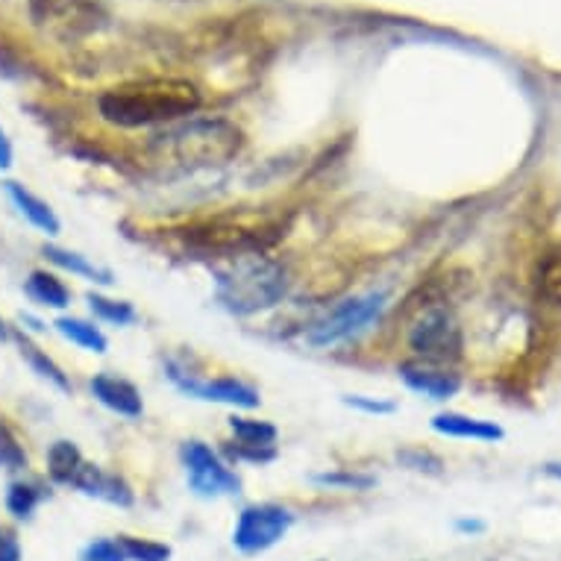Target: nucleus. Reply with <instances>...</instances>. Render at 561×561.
Wrapping results in <instances>:
<instances>
[{"instance_id": "f257e3e1", "label": "nucleus", "mask_w": 561, "mask_h": 561, "mask_svg": "<svg viewBox=\"0 0 561 561\" xmlns=\"http://www.w3.org/2000/svg\"><path fill=\"white\" fill-rule=\"evenodd\" d=\"M201 103L203 98L197 85L188 80L153 77V80H136V83L115 85L110 92H103L98 112L112 127L138 129L188 118L201 110Z\"/></svg>"}, {"instance_id": "f03ea898", "label": "nucleus", "mask_w": 561, "mask_h": 561, "mask_svg": "<svg viewBox=\"0 0 561 561\" xmlns=\"http://www.w3.org/2000/svg\"><path fill=\"white\" fill-rule=\"evenodd\" d=\"M244 133L230 121H188L183 127L159 133L150 141V150L162 162L176 168H213L239 157Z\"/></svg>"}, {"instance_id": "7ed1b4c3", "label": "nucleus", "mask_w": 561, "mask_h": 561, "mask_svg": "<svg viewBox=\"0 0 561 561\" xmlns=\"http://www.w3.org/2000/svg\"><path fill=\"white\" fill-rule=\"evenodd\" d=\"M288 295V271L271 259H244L218 274V300L232 314H256Z\"/></svg>"}, {"instance_id": "20e7f679", "label": "nucleus", "mask_w": 561, "mask_h": 561, "mask_svg": "<svg viewBox=\"0 0 561 561\" xmlns=\"http://www.w3.org/2000/svg\"><path fill=\"white\" fill-rule=\"evenodd\" d=\"M409 350L417 356V362L438 365V368H450L461 359L465 339H461V327L450 306L426 304L421 309V314L409 327Z\"/></svg>"}, {"instance_id": "39448f33", "label": "nucleus", "mask_w": 561, "mask_h": 561, "mask_svg": "<svg viewBox=\"0 0 561 561\" xmlns=\"http://www.w3.org/2000/svg\"><path fill=\"white\" fill-rule=\"evenodd\" d=\"M388 291H368V295H356L339 304L332 312H327L318 323L309 330V344L314 347H330L339 341H347L359 335L368 323H374L379 314L386 312Z\"/></svg>"}, {"instance_id": "423d86ee", "label": "nucleus", "mask_w": 561, "mask_h": 561, "mask_svg": "<svg viewBox=\"0 0 561 561\" xmlns=\"http://www.w3.org/2000/svg\"><path fill=\"white\" fill-rule=\"evenodd\" d=\"M180 456H183L188 488H192L197 497H232V494H239L241 491V479L236 477V470H232L209 444L192 438V442L183 444Z\"/></svg>"}, {"instance_id": "0eeeda50", "label": "nucleus", "mask_w": 561, "mask_h": 561, "mask_svg": "<svg viewBox=\"0 0 561 561\" xmlns=\"http://www.w3.org/2000/svg\"><path fill=\"white\" fill-rule=\"evenodd\" d=\"M165 374L183 394L194 397V400H203V403L230 405V409H241V412L259 409V403H262L256 388L239 377H197L192 370H185L183 365H176L174 359L165 362Z\"/></svg>"}, {"instance_id": "6e6552de", "label": "nucleus", "mask_w": 561, "mask_h": 561, "mask_svg": "<svg viewBox=\"0 0 561 561\" xmlns=\"http://www.w3.org/2000/svg\"><path fill=\"white\" fill-rule=\"evenodd\" d=\"M291 526H295L291 508L276 506V503H256V506L241 508L236 529H232V547L244 556H259L283 541Z\"/></svg>"}, {"instance_id": "1a4fd4ad", "label": "nucleus", "mask_w": 561, "mask_h": 561, "mask_svg": "<svg viewBox=\"0 0 561 561\" xmlns=\"http://www.w3.org/2000/svg\"><path fill=\"white\" fill-rule=\"evenodd\" d=\"M38 27L59 38H77L101 27L103 12L94 0H30Z\"/></svg>"}, {"instance_id": "9d476101", "label": "nucleus", "mask_w": 561, "mask_h": 561, "mask_svg": "<svg viewBox=\"0 0 561 561\" xmlns=\"http://www.w3.org/2000/svg\"><path fill=\"white\" fill-rule=\"evenodd\" d=\"M230 433L236 438V447H230V459L236 461H250V465H267V461L276 459V433L274 424L267 421H259V417H250V414H232Z\"/></svg>"}, {"instance_id": "9b49d317", "label": "nucleus", "mask_w": 561, "mask_h": 561, "mask_svg": "<svg viewBox=\"0 0 561 561\" xmlns=\"http://www.w3.org/2000/svg\"><path fill=\"white\" fill-rule=\"evenodd\" d=\"M405 388H412L414 394H424L435 403H447L450 397L459 394L461 377L453 368H438V365H426V362L405 359L397 368Z\"/></svg>"}, {"instance_id": "f8f14e48", "label": "nucleus", "mask_w": 561, "mask_h": 561, "mask_svg": "<svg viewBox=\"0 0 561 561\" xmlns=\"http://www.w3.org/2000/svg\"><path fill=\"white\" fill-rule=\"evenodd\" d=\"M89 391L103 409H110L112 414L118 417H127V421H136L145 414V400H141V391H138L129 379L112 377V374H94L92 382H89Z\"/></svg>"}, {"instance_id": "ddd939ff", "label": "nucleus", "mask_w": 561, "mask_h": 561, "mask_svg": "<svg viewBox=\"0 0 561 561\" xmlns=\"http://www.w3.org/2000/svg\"><path fill=\"white\" fill-rule=\"evenodd\" d=\"M71 485H75L80 494H85V497L103 500V503H110V506L129 508L136 503V494H133V488H129L127 479L98 468V465H89V461L80 468V473H77Z\"/></svg>"}, {"instance_id": "4468645a", "label": "nucleus", "mask_w": 561, "mask_h": 561, "mask_svg": "<svg viewBox=\"0 0 561 561\" xmlns=\"http://www.w3.org/2000/svg\"><path fill=\"white\" fill-rule=\"evenodd\" d=\"M430 426H433V433L444 435V438H465V442L494 444L506 438V430L494 424V421H479V417H470V414L461 412L435 414Z\"/></svg>"}, {"instance_id": "2eb2a0df", "label": "nucleus", "mask_w": 561, "mask_h": 561, "mask_svg": "<svg viewBox=\"0 0 561 561\" xmlns=\"http://www.w3.org/2000/svg\"><path fill=\"white\" fill-rule=\"evenodd\" d=\"M7 194H10V201L15 203V209L24 215V221L33 224L38 232H45L47 239H56V236L62 232V221L56 218V213L50 209V203L30 192L27 185L12 183L10 180V183H7Z\"/></svg>"}, {"instance_id": "dca6fc26", "label": "nucleus", "mask_w": 561, "mask_h": 561, "mask_svg": "<svg viewBox=\"0 0 561 561\" xmlns=\"http://www.w3.org/2000/svg\"><path fill=\"white\" fill-rule=\"evenodd\" d=\"M42 256H45L50 265L59 267V271H65V274H75L80 276V279H89V283H94V286L110 288L112 283H115V274H112L110 267L94 265L92 259L83 256V253H77V250L45 244V248H42Z\"/></svg>"}, {"instance_id": "f3484780", "label": "nucleus", "mask_w": 561, "mask_h": 561, "mask_svg": "<svg viewBox=\"0 0 561 561\" xmlns=\"http://www.w3.org/2000/svg\"><path fill=\"white\" fill-rule=\"evenodd\" d=\"M54 327L65 341H71L75 347L85 350V353L103 356V353L110 350V339L103 335V330L94 321L75 318V314H62V318H56Z\"/></svg>"}, {"instance_id": "a211bd4d", "label": "nucleus", "mask_w": 561, "mask_h": 561, "mask_svg": "<svg viewBox=\"0 0 561 561\" xmlns=\"http://www.w3.org/2000/svg\"><path fill=\"white\" fill-rule=\"evenodd\" d=\"M27 295L33 304L45 306V309H68L71 306V291L62 279L50 271H33L27 279Z\"/></svg>"}, {"instance_id": "6ab92c4d", "label": "nucleus", "mask_w": 561, "mask_h": 561, "mask_svg": "<svg viewBox=\"0 0 561 561\" xmlns=\"http://www.w3.org/2000/svg\"><path fill=\"white\" fill-rule=\"evenodd\" d=\"M535 291L547 306H561V244L543 250L535 267Z\"/></svg>"}, {"instance_id": "aec40b11", "label": "nucleus", "mask_w": 561, "mask_h": 561, "mask_svg": "<svg viewBox=\"0 0 561 561\" xmlns=\"http://www.w3.org/2000/svg\"><path fill=\"white\" fill-rule=\"evenodd\" d=\"M85 465L83 453L75 442H54L47 450V473L59 485H71L80 468Z\"/></svg>"}, {"instance_id": "412c9836", "label": "nucleus", "mask_w": 561, "mask_h": 561, "mask_svg": "<svg viewBox=\"0 0 561 561\" xmlns=\"http://www.w3.org/2000/svg\"><path fill=\"white\" fill-rule=\"evenodd\" d=\"M19 347H21V356L27 359V365L36 370L38 377L47 379V382H54L59 391H71V379H68V374H65V370L59 368L50 356H47V350H42L36 341L30 339L27 332H19Z\"/></svg>"}, {"instance_id": "4be33fe9", "label": "nucleus", "mask_w": 561, "mask_h": 561, "mask_svg": "<svg viewBox=\"0 0 561 561\" xmlns=\"http://www.w3.org/2000/svg\"><path fill=\"white\" fill-rule=\"evenodd\" d=\"M85 304H89V312L94 314V321L110 323V327H133L138 321L136 306L127 304V300H112L101 291H89Z\"/></svg>"}, {"instance_id": "5701e85b", "label": "nucleus", "mask_w": 561, "mask_h": 561, "mask_svg": "<svg viewBox=\"0 0 561 561\" xmlns=\"http://www.w3.org/2000/svg\"><path fill=\"white\" fill-rule=\"evenodd\" d=\"M127 561H168L171 559V547L162 541H150V538H136V535H118L115 538Z\"/></svg>"}, {"instance_id": "b1692460", "label": "nucleus", "mask_w": 561, "mask_h": 561, "mask_svg": "<svg viewBox=\"0 0 561 561\" xmlns=\"http://www.w3.org/2000/svg\"><path fill=\"white\" fill-rule=\"evenodd\" d=\"M394 459L400 468L426 473V477H438L444 470V461L433 450H424V447H403V450L394 453Z\"/></svg>"}, {"instance_id": "393cba45", "label": "nucleus", "mask_w": 561, "mask_h": 561, "mask_svg": "<svg viewBox=\"0 0 561 561\" xmlns=\"http://www.w3.org/2000/svg\"><path fill=\"white\" fill-rule=\"evenodd\" d=\"M38 503H42V491L30 482H12L10 491H7V512L19 520L33 515Z\"/></svg>"}, {"instance_id": "a878e982", "label": "nucleus", "mask_w": 561, "mask_h": 561, "mask_svg": "<svg viewBox=\"0 0 561 561\" xmlns=\"http://www.w3.org/2000/svg\"><path fill=\"white\" fill-rule=\"evenodd\" d=\"M314 482L323 488H341V491H368L377 485V477L359 473V470H327V473H314Z\"/></svg>"}, {"instance_id": "bb28decb", "label": "nucleus", "mask_w": 561, "mask_h": 561, "mask_svg": "<svg viewBox=\"0 0 561 561\" xmlns=\"http://www.w3.org/2000/svg\"><path fill=\"white\" fill-rule=\"evenodd\" d=\"M27 468V453L12 426L0 417V470H24Z\"/></svg>"}, {"instance_id": "cd10ccee", "label": "nucleus", "mask_w": 561, "mask_h": 561, "mask_svg": "<svg viewBox=\"0 0 561 561\" xmlns=\"http://www.w3.org/2000/svg\"><path fill=\"white\" fill-rule=\"evenodd\" d=\"M341 403L359 414H370V417H388L397 412L394 400H382V397H365V394H344Z\"/></svg>"}, {"instance_id": "c85d7f7f", "label": "nucleus", "mask_w": 561, "mask_h": 561, "mask_svg": "<svg viewBox=\"0 0 561 561\" xmlns=\"http://www.w3.org/2000/svg\"><path fill=\"white\" fill-rule=\"evenodd\" d=\"M80 561H127L124 559V552H121L118 541H110V538H103V541H92L83 550V559Z\"/></svg>"}, {"instance_id": "c756f323", "label": "nucleus", "mask_w": 561, "mask_h": 561, "mask_svg": "<svg viewBox=\"0 0 561 561\" xmlns=\"http://www.w3.org/2000/svg\"><path fill=\"white\" fill-rule=\"evenodd\" d=\"M0 561H21L19 538L12 533H0Z\"/></svg>"}, {"instance_id": "7c9ffc66", "label": "nucleus", "mask_w": 561, "mask_h": 561, "mask_svg": "<svg viewBox=\"0 0 561 561\" xmlns=\"http://www.w3.org/2000/svg\"><path fill=\"white\" fill-rule=\"evenodd\" d=\"M12 159H15V153H12V145H10V138H7V129L0 127V171H10Z\"/></svg>"}, {"instance_id": "2f4dec72", "label": "nucleus", "mask_w": 561, "mask_h": 561, "mask_svg": "<svg viewBox=\"0 0 561 561\" xmlns=\"http://www.w3.org/2000/svg\"><path fill=\"white\" fill-rule=\"evenodd\" d=\"M456 529H461V533H482V524L479 520H459Z\"/></svg>"}, {"instance_id": "473e14b6", "label": "nucleus", "mask_w": 561, "mask_h": 561, "mask_svg": "<svg viewBox=\"0 0 561 561\" xmlns=\"http://www.w3.org/2000/svg\"><path fill=\"white\" fill-rule=\"evenodd\" d=\"M543 473H547V477H552V479H561V461H550V465L543 468Z\"/></svg>"}, {"instance_id": "72a5a7b5", "label": "nucleus", "mask_w": 561, "mask_h": 561, "mask_svg": "<svg viewBox=\"0 0 561 561\" xmlns=\"http://www.w3.org/2000/svg\"><path fill=\"white\" fill-rule=\"evenodd\" d=\"M7 335H10V332H7V323L0 318V341H7Z\"/></svg>"}]
</instances>
